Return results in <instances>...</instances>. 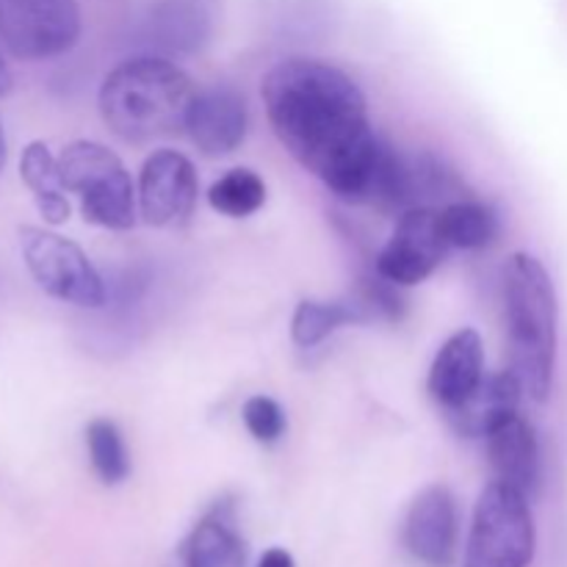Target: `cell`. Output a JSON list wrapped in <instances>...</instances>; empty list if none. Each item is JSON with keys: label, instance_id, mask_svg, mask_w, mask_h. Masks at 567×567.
I'll return each instance as SVG.
<instances>
[{"label": "cell", "instance_id": "obj_1", "mask_svg": "<svg viewBox=\"0 0 567 567\" xmlns=\"http://www.w3.org/2000/svg\"><path fill=\"white\" fill-rule=\"evenodd\" d=\"M266 116L282 147L336 197L363 203L382 138L358 83L321 59H286L264 78Z\"/></svg>", "mask_w": 567, "mask_h": 567}, {"label": "cell", "instance_id": "obj_2", "mask_svg": "<svg viewBox=\"0 0 567 567\" xmlns=\"http://www.w3.org/2000/svg\"><path fill=\"white\" fill-rule=\"evenodd\" d=\"M194 83L175 61L138 55L122 61L100 86V114L122 142H153L186 127Z\"/></svg>", "mask_w": 567, "mask_h": 567}, {"label": "cell", "instance_id": "obj_3", "mask_svg": "<svg viewBox=\"0 0 567 567\" xmlns=\"http://www.w3.org/2000/svg\"><path fill=\"white\" fill-rule=\"evenodd\" d=\"M509 369L535 402H546L557 369L559 305L551 275L529 252H515L504 271Z\"/></svg>", "mask_w": 567, "mask_h": 567}, {"label": "cell", "instance_id": "obj_4", "mask_svg": "<svg viewBox=\"0 0 567 567\" xmlns=\"http://www.w3.org/2000/svg\"><path fill=\"white\" fill-rule=\"evenodd\" d=\"M59 166L66 192L78 194L81 214L89 225L105 230H131L136 221L133 183L114 150L81 138L66 144L59 155Z\"/></svg>", "mask_w": 567, "mask_h": 567}, {"label": "cell", "instance_id": "obj_5", "mask_svg": "<svg viewBox=\"0 0 567 567\" xmlns=\"http://www.w3.org/2000/svg\"><path fill=\"white\" fill-rule=\"evenodd\" d=\"M535 543L529 498L493 480L474 507L463 567H529Z\"/></svg>", "mask_w": 567, "mask_h": 567}, {"label": "cell", "instance_id": "obj_6", "mask_svg": "<svg viewBox=\"0 0 567 567\" xmlns=\"http://www.w3.org/2000/svg\"><path fill=\"white\" fill-rule=\"evenodd\" d=\"M20 252L33 282L48 297L75 308H103L105 286L100 271L70 238L42 227H20Z\"/></svg>", "mask_w": 567, "mask_h": 567}, {"label": "cell", "instance_id": "obj_7", "mask_svg": "<svg viewBox=\"0 0 567 567\" xmlns=\"http://www.w3.org/2000/svg\"><path fill=\"white\" fill-rule=\"evenodd\" d=\"M81 28L78 0H0V44L20 61L70 53Z\"/></svg>", "mask_w": 567, "mask_h": 567}, {"label": "cell", "instance_id": "obj_8", "mask_svg": "<svg viewBox=\"0 0 567 567\" xmlns=\"http://www.w3.org/2000/svg\"><path fill=\"white\" fill-rule=\"evenodd\" d=\"M449 249L441 208H410L399 216L396 230L377 252L374 269L396 286H415L443 264Z\"/></svg>", "mask_w": 567, "mask_h": 567}, {"label": "cell", "instance_id": "obj_9", "mask_svg": "<svg viewBox=\"0 0 567 567\" xmlns=\"http://www.w3.org/2000/svg\"><path fill=\"white\" fill-rule=\"evenodd\" d=\"M199 181L194 164L175 150L150 155L138 177V203L147 225L161 230H181L197 208Z\"/></svg>", "mask_w": 567, "mask_h": 567}, {"label": "cell", "instance_id": "obj_10", "mask_svg": "<svg viewBox=\"0 0 567 567\" xmlns=\"http://www.w3.org/2000/svg\"><path fill=\"white\" fill-rule=\"evenodd\" d=\"M457 498L446 485L424 487L404 518V546L421 565L449 567L457 559Z\"/></svg>", "mask_w": 567, "mask_h": 567}, {"label": "cell", "instance_id": "obj_11", "mask_svg": "<svg viewBox=\"0 0 567 567\" xmlns=\"http://www.w3.org/2000/svg\"><path fill=\"white\" fill-rule=\"evenodd\" d=\"M221 0H144L142 28L155 48L194 55L216 37Z\"/></svg>", "mask_w": 567, "mask_h": 567}, {"label": "cell", "instance_id": "obj_12", "mask_svg": "<svg viewBox=\"0 0 567 567\" xmlns=\"http://www.w3.org/2000/svg\"><path fill=\"white\" fill-rule=\"evenodd\" d=\"M247 103L233 86H210L194 94L186 131L194 147L208 158L230 155L247 136Z\"/></svg>", "mask_w": 567, "mask_h": 567}, {"label": "cell", "instance_id": "obj_13", "mask_svg": "<svg viewBox=\"0 0 567 567\" xmlns=\"http://www.w3.org/2000/svg\"><path fill=\"white\" fill-rule=\"evenodd\" d=\"M485 380V349H482L480 332L465 327L457 330L441 352L435 354L430 369V396L441 404L443 410L457 408L460 402L471 396Z\"/></svg>", "mask_w": 567, "mask_h": 567}, {"label": "cell", "instance_id": "obj_14", "mask_svg": "<svg viewBox=\"0 0 567 567\" xmlns=\"http://www.w3.org/2000/svg\"><path fill=\"white\" fill-rule=\"evenodd\" d=\"M485 441L496 482L515 487L529 498L540 482V441H537L535 426L520 415H513L502 426H496Z\"/></svg>", "mask_w": 567, "mask_h": 567}, {"label": "cell", "instance_id": "obj_15", "mask_svg": "<svg viewBox=\"0 0 567 567\" xmlns=\"http://www.w3.org/2000/svg\"><path fill=\"white\" fill-rule=\"evenodd\" d=\"M524 385L513 369L498 371V374L485 377L474 393L457 408L446 410L449 424L463 437H487L504 421L518 415L520 399H524Z\"/></svg>", "mask_w": 567, "mask_h": 567}, {"label": "cell", "instance_id": "obj_16", "mask_svg": "<svg viewBox=\"0 0 567 567\" xmlns=\"http://www.w3.org/2000/svg\"><path fill=\"white\" fill-rule=\"evenodd\" d=\"M177 559L186 567L247 565V543L236 526V509H233L230 498H221L203 515L192 535L183 540Z\"/></svg>", "mask_w": 567, "mask_h": 567}, {"label": "cell", "instance_id": "obj_17", "mask_svg": "<svg viewBox=\"0 0 567 567\" xmlns=\"http://www.w3.org/2000/svg\"><path fill=\"white\" fill-rule=\"evenodd\" d=\"M20 177L33 194L37 210L48 225H64L70 219V199H66L64 177L59 158L50 153L44 142H31L20 155Z\"/></svg>", "mask_w": 567, "mask_h": 567}, {"label": "cell", "instance_id": "obj_18", "mask_svg": "<svg viewBox=\"0 0 567 567\" xmlns=\"http://www.w3.org/2000/svg\"><path fill=\"white\" fill-rule=\"evenodd\" d=\"M441 227L452 249H482L496 241L502 221L491 205L468 197L441 208Z\"/></svg>", "mask_w": 567, "mask_h": 567}, {"label": "cell", "instance_id": "obj_19", "mask_svg": "<svg viewBox=\"0 0 567 567\" xmlns=\"http://www.w3.org/2000/svg\"><path fill=\"white\" fill-rule=\"evenodd\" d=\"M347 324H369L363 310L347 299V302H319V299H305L297 305L291 319L293 343L302 349L319 347L321 341Z\"/></svg>", "mask_w": 567, "mask_h": 567}, {"label": "cell", "instance_id": "obj_20", "mask_svg": "<svg viewBox=\"0 0 567 567\" xmlns=\"http://www.w3.org/2000/svg\"><path fill=\"white\" fill-rule=\"evenodd\" d=\"M86 449L92 471L103 485H122L131 476V454H127L125 437L111 419L89 421Z\"/></svg>", "mask_w": 567, "mask_h": 567}, {"label": "cell", "instance_id": "obj_21", "mask_svg": "<svg viewBox=\"0 0 567 567\" xmlns=\"http://www.w3.org/2000/svg\"><path fill=\"white\" fill-rule=\"evenodd\" d=\"M208 203L230 219H244L264 208L266 183L252 169H230L210 186Z\"/></svg>", "mask_w": 567, "mask_h": 567}, {"label": "cell", "instance_id": "obj_22", "mask_svg": "<svg viewBox=\"0 0 567 567\" xmlns=\"http://www.w3.org/2000/svg\"><path fill=\"white\" fill-rule=\"evenodd\" d=\"M241 419H244V426L249 430V435H252L258 443H266V446L280 441L288 430V421H286V413H282V408L271 396H264V393L249 396L247 402H244Z\"/></svg>", "mask_w": 567, "mask_h": 567}, {"label": "cell", "instance_id": "obj_23", "mask_svg": "<svg viewBox=\"0 0 567 567\" xmlns=\"http://www.w3.org/2000/svg\"><path fill=\"white\" fill-rule=\"evenodd\" d=\"M255 567H297V563H293V557L286 548H269Z\"/></svg>", "mask_w": 567, "mask_h": 567}, {"label": "cell", "instance_id": "obj_24", "mask_svg": "<svg viewBox=\"0 0 567 567\" xmlns=\"http://www.w3.org/2000/svg\"><path fill=\"white\" fill-rule=\"evenodd\" d=\"M9 89H11V72H9V64H6L3 50H0V97L9 94Z\"/></svg>", "mask_w": 567, "mask_h": 567}, {"label": "cell", "instance_id": "obj_25", "mask_svg": "<svg viewBox=\"0 0 567 567\" xmlns=\"http://www.w3.org/2000/svg\"><path fill=\"white\" fill-rule=\"evenodd\" d=\"M6 166V136H3V122H0V175Z\"/></svg>", "mask_w": 567, "mask_h": 567}]
</instances>
